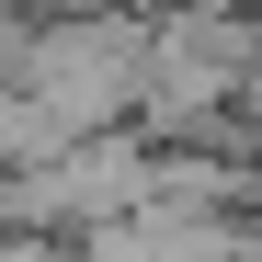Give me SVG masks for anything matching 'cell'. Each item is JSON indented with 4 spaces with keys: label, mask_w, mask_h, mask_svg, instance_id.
Listing matches in <instances>:
<instances>
[{
    "label": "cell",
    "mask_w": 262,
    "mask_h": 262,
    "mask_svg": "<svg viewBox=\"0 0 262 262\" xmlns=\"http://www.w3.org/2000/svg\"><path fill=\"white\" fill-rule=\"evenodd\" d=\"M23 92L57 114V137H103V125L148 92V34L114 23V12H80V23H46L23 57Z\"/></svg>",
    "instance_id": "cell-1"
},
{
    "label": "cell",
    "mask_w": 262,
    "mask_h": 262,
    "mask_svg": "<svg viewBox=\"0 0 262 262\" xmlns=\"http://www.w3.org/2000/svg\"><path fill=\"white\" fill-rule=\"evenodd\" d=\"M0 262H80V251H57L46 228H0Z\"/></svg>",
    "instance_id": "cell-2"
}]
</instances>
